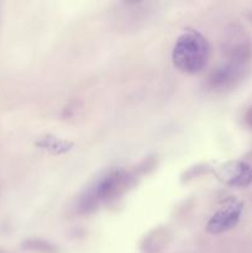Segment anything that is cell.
<instances>
[{"label":"cell","mask_w":252,"mask_h":253,"mask_svg":"<svg viewBox=\"0 0 252 253\" xmlns=\"http://www.w3.org/2000/svg\"><path fill=\"white\" fill-rule=\"evenodd\" d=\"M210 44L207 37L195 30H187L175 41L172 61L175 68L185 74H197L207 67Z\"/></svg>","instance_id":"obj_1"},{"label":"cell","mask_w":252,"mask_h":253,"mask_svg":"<svg viewBox=\"0 0 252 253\" xmlns=\"http://www.w3.org/2000/svg\"><path fill=\"white\" fill-rule=\"evenodd\" d=\"M132 178L130 173L124 169H113L108 172L82 195L78 203L79 212L89 214L98 209L100 205L115 200L125 192Z\"/></svg>","instance_id":"obj_2"},{"label":"cell","mask_w":252,"mask_h":253,"mask_svg":"<svg viewBox=\"0 0 252 253\" xmlns=\"http://www.w3.org/2000/svg\"><path fill=\"white\" fill-rule=\"evenodd\" d=\"M247 63L226 59L215 67L205 81L207 90L212 93H224L231 90L245 78Z\"/></svg>","instance_id":"obj_3"},{"label":"cell","mask_w":252,"mask_h":253,"mask_svg":"<svg viewBox=\"0 0 252 253\" xmlns=\"http://www.w3.org/2000/svg\"><path fill=\"white\" fill-rule=\"evenodd\" d=\"M242 212H244V203L239 200H230L210 217L207 224V231L211 235L230 231L239 224Z\"/></svg>","instance_id":"obj_4"},{"label":"cell","mask_w":252,"mask_h":253,"mask_svg":"<svg viewBox=\"0 0 252 253\" xmlns=\"http://www.w3.org/2000/svg\"><path fill=\"white\" fill-rule=\"evenodd\" d=\"M216 175L230 187L246 188L252 184V166L242 161H231L220 166Z\"/></svg>","instance_id":"obj_5"},{"label":"cell","mask_w":252,"mask_h":253,"mask_svg":"<svg viewBox=\"0 0 252 253\" xmlns=\"http://www.w3.org/2000/svg\"><path fill=\"white\" fill-rule=\"evenodd\" d=\"M246 120H247V123L250 124V126H251V127H252V108L250 109V110H249V113H247Z\"/></svg>","instance_id":"obj_6"},{"label":"cell","mask_w":252,"mask_h":253,"mask_svg":"<svg viewBox=\"0 0 252 253\" xmlns=\"http://www.w3.org/2000/svg\"><path fill=\"white\" fill-rule=\"evenodd\" d=\"M0 253H6V252H4V251H0Z\"/></svg>","instance_id":"obj_7"}]
</instances>
